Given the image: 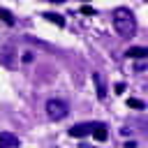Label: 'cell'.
I'll return each instance as SVG.
<instances>
[{"mask_svg": "<svg viewBox=\"0 0 148 148\" xmlns=\"http://www.w3.org/2000/svg\"><path fill=\"white\" fill-rule=\"evenodd\" d=\"M111 18H113V28L118 30L120 37H134V32H136V18H134V12L130 7H116L113 14H111Z\"/></svg>", "mask_w": 148, "mask_h": 148, "instance_id": "1", "label": "cell"}, {"mask_svg": "<svg viewBox=\"0 0 148 148\" xmlns=\"http://www.w3.org/2000/svg\"><path fill=\"white\" fill-rule=\"evenodd\" d=\"M67 113H69V104L65 102V99H60V97H51V99H46V118L49 120H62V118H67Z\"/></svg>", "mask_w": 148, "mask_h": 148, "instance_id": "2", "label": "cell"}, {"mask_svg": "<svg viewBox=\"0 0 148 148\" xmlns=\"http://www.w3.org/2000/svg\"><path fill=\"white\" fill-rule=\"evenodd\" d=\"M102 127H106V123H99V120H90V123H76V125H72L69 130H67V134L69 136H88V134H95L97 130H102Z\"/></svg>", "mask_w": 148, "mask_h": 148, "instance_id": "3", "label": "cell"}, {"mask_svg": "<svg viewBox=\"0 0 148 148\" xmlns=\"http://www.w3.org/2000/svg\"><path fill=\"white\" fill-rule=\"evenodd\" d=\"M0 148H21V139L12 132H0Z\"/></svg>", "mask_w": 148, "mask_h": 148, "instance_id": "4", "label": "cell"}, {"mask_svg": "<svg viewBox=\"0 0 148 148\" xmlns=\"http://www.w3.org/2000/svg\"><path fill=\"white\" fill-rule=\"evenodd\" d=\"M125 58L143 60V58H148V49H146V46H130V49L125 51Z\"/></svg>", "mask_w": 148, "mask_h": 148, "instance_id": "5", "label": "cell"}, {"mask_svg": "<svg viewBox=\"0 0 148 148\" xmlns=\"http://www.w3.org/2000/svg\"><path fill=\"white\" fill-rule=\"evenodd\" d=\"M92 81H95V88H97V97L99 99H106V86H104V79L99 72H92Z\"/></svg>", "mask_w": 148, "mask_h": 148, "instance_id": "6", "label": "cell"}, {"mask_svg": "<svg viewBox=\"0 0 148 148\" xmlns=\"http://www.w3.org/2000/svg\"><path fill=\"white\" fill-rule=\"evenodd\" d=\"M44 18H46V21H51V23H56L58 28H62V25H65V16H60V14H53V12H44Z\"/></svg>", "mask_w": 148, "mask_h": 148, "instance_id": "7", "label": "cell"}, {"mask_svg": "<svg viewBox=\"0 0 148 148\" xmlns=\"http://www.w3.org/2000/svg\"><path fill=\"white\" fill-rule=\"evenodd\" d=\"M0 18H2L7 25H14V14H12L9 9H5V7H0Z\"/></svg>", "mask_w": 148, "mask_h": 148, "instance_id": "8", "label": "cell"}, {"mask_svg": "<svg viewBox=\"0 0 148 148\" xmlns=\"http://www.w3.org/2000/svg\"><path fill=\"white\" fill-rule=\"evenodd\" d=\"M127 106H132V109H139V111H141V109H146V104H143L141 99H136V97H130V99H127Z\"/></svg>", "mask_w": 148, "mask_h": 148, "instance_id": "9", "label": "cell"}, {"mask_svg": "<svg viewBox=\"0 0 148 148\" xmlns=\"http://www.w3.org/2000/svg\"><path fill=\"white\" fill-rule=\"evenodd\" d=\"M81 14H86V16H92V14H95V9H92V7H88V5H83V7H81Z\"/></svg>", "mask_w": 148, "mask_h": 148, "instance_id": "10", "label": "cell"}, {"mask_svg": "<svg viewBox=\"0 0 148 148\" xmlns=\"http://www.w3.org/2000/svg\"><path fill=\"white\" fill-rule=\"evenodd\" d=\"M30 60H32V53H30V51H28V53H23V62H30Z\"/></svg>", "mask_w": 148, "mask_h": 148, "instance_id": "11", "label": "cell"}, {"mask_svg": "<svg viewBox=\"0 0 148 148\" xmlns=\"http://www.w3.org/2000/svg\"><path fill=\"white\" fill-rule=\"evenodd\" d=\"M125 148H136V141H127V143H125Z\"/></svg>", "mask_w": 148, "mask_h": 148, "instance_id": "12", "label": "cell"}, {"mask_svg": "<svg viewBox=\"0 0 148 148\" xmlns=\"http://www.w3.org/2000/svg\"><path fill=\"white\" fill-rule=\"evenodd\" d=\"M79 148H92V146H88V143H81V146H79Z\"/></svg>", "mask_w": 148, "mask_h": 148, "instance_id": "13", "label": "cell"}, {"mask_svg": "<svg viewBox=\"0 0 148 148\" xmlns=\"http://www.w3.org/2000/svg\"><path fill=\"white\" fill-rule=\"evenodd\" d=\"M49 2H65V0H49Z\"/></svg>", "mask_w": 148, "mask_h": 148, "instance_id": "14", "label": "cell"}, {"mask_svg": "<svg viewBox=\"0 0 148 148\" xmlns=\"http://www.w3.org/2000/svg\"><path fill=\"white\" fill-rule=\"evenodd\" d=\"M81 2H88V0H81Z\"/></svg>", "mask_w": 148, "mask_h": 148, "instance_id": "15", "label": "cell"}]
</instances>
